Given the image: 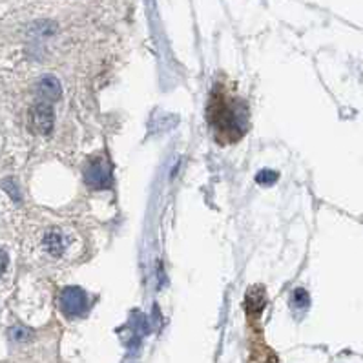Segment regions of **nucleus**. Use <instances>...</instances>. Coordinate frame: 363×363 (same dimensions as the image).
I'll return each mask as SVG.
<instances>
[{
	"instance_id": "obj_1",
	"label": "nucleus",
	"mask_w": 363,
	"mask_h": 363,
	"mask_svg": "<svg viewBox=\"0 0 363 363\" xmlns=\"http://www.w3.org/2000/svg\"><path fill=\"white\" fill-rule=\"evenodd\" d=\"M208 117L210 124L214 126L216 133L219 135V141L232 143L238 141L245 132V119L238 113L234 103L228 101L225 95H218L216 91L212 95V101H210L208 106Z\"/></svg>"
},
{
	"instance_id": "obj_2",
	"label": "nucleus",
	"mask_w": 363,
	"mask_h": 363,
	"mask_svg": "<svg viewBox=\"0 0 363 363\" xmlns=\"http://www.w3.org/2000/svg\"><path fill=\"white\" fill-rule=\"evenodd\" d=\"M59 303L66 316H79L88 308V296L77 286H68L60 294Z\"/></svg>"
},
{
	"instance_id": "obj_3",
	"label": "nucleus",
	"mask_w": 363,
	"mask_h": 363,
	"mask_svg": "<svg viewBox=\"0 0 363 363\" xmlns=\"http://www.w3.org/2000/svg\"><path fill=\"white\" fill-rule=\"evenodd\" d=\"M31 124L33 130L40 135H48L53 130V108L52 104L43 101V103L35 104L31 110Z\"/></svg>"
},
{
	"instance_id": "obj_4",
	"label": "nucleus",
	"mask_w": 363,
	"mask_h": 363,
	"mask_svg": "<svg viewBox=\"0 0 363 363\" xmlns=\"http://www.w3.org/2000/svg\"><path fill=\"white\" fill-rule=\"evenodd\" d=\"M86 183L90 184L91 189H104L110 184V167L104 159L90 162V167L86 170Z\"/></svg>"
},
{
	"instance_id": "obj_5",
	"label": "nucleus",
	"mask_w": 363,
	"mask_h": 363,
	"mask_svg": "<svg viewBox=\"0 0 363 363\" xmlns=\"http://www.w3.org/2000/svg\"><path fill=\"white\" fill-rule=\"evenodd\" d=\"M69 241L65 235V232L59 230V228H52L48 230L46 235H44V248L46 252L53 257H60L66 252Z\"/></svg>"
},
{
	"instance_id": "obj_6",
	"label": "nucleus",
	"mask_w": 363,
	"mask_h": 363,
	"mask_svg": "<svg viewBox=\"0 0 363 363\" xmlns=\"http://www.w3.org/2000/svg\"><path fill=\"white\" fill-rule=\"evenodd\" d=\"M37 90H39V95H43V99H46V103L57 101L60 97V82L52 75H48V77L40 79Z\"/></svg>"
},
{
	"instance_id": "obj_7",
	"label": "nucleus",
	"mask_w": 363,
	"mask_h": 363,
	"mask_svg": "<svg viewBox=\"0 0 363 363\" xmlns=\"http://www.w3.org/2000/svg\"><path fill=\"white\" fill-rule=\"evenodd\" d=\"M247 303H248V311L259 312L267 303L265 291H263L261 286H254V289H250L247 294Z\"/></svg>"
},
{
	"instance_id": "obj_8",
	"label": "nucleus",
	"mask_w": 363,
	"mask_h": 363,
	"mask_svg": "<svg viewBox=\"0 0 363 363\" xmlns=\"http://www.w3.org/2000/svg\"><path fill=\"white\" fill-rule=\"evenodd\" d=\"M279 174L278 172H274V170H261L259 174L256 175V181L259 184H265V186H272L276 181H278Z\"/></svg>"
},
{
	"instance_id": "obj_9",
	"label": "nucleus",
	"mask_w": 363,
	"mask_h": 363,
	"mask_svg": "<svg viewBox=\"0 0 363 363\" xmlns=\"http://www.w3.org/2000/svg\"><path fill=\"white\" fill-rule=\"evenodd\" d=\"M311 303V298H308L307 292L303 289H298V291L292 292V305L298 308H307Z\"/></svg>"
},
{
	"instance_id": "obj_10",
	"label": "nucleus",
	"mask_w": 363,
	"mask_h": 363,
	"mask_svg": "<svg viewBox=\"0 0 363 363\" xmlns=\"http://www.w3.org/2000/svg\"><path fill=\"white\" fill-rule=\"evenodd\" d=\"M28 336H30V333H28L26 329H22V327H15V329L11 330V337H13V340H18V342L26 340Z\"/></svg>"
},
{
	"instance_id": "obj_11",
	"label": "nucleus",
	"mask_w": 363,
	"mask_h": 363,
	"mask_svg": "<svg viewBox=\"0 0 363 363\" xmlns=\"http://www.w3.org/2000/svg\"><path fill=\"white\" fill-rule=\"evenodd\" d=\"M8 254H6L4 248H0V276L6 272V269H8Z\"/></svg>"
}]
</instances>
